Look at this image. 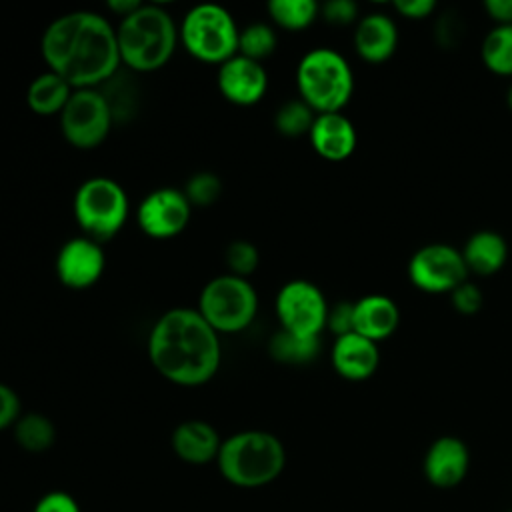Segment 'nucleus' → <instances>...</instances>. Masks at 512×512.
<instances>
[{
	"instance_id": "obj_15",
	"label": "nucleus",
	"mask_w": 512,
	"mask_h": 512,
	"mask_svg": "<svg viewBox=\"0 0 512 512\" xmlns=\"http://www.w3.org/2000/svg\"><path fill=\"white\" fill-rule=\"evenodd\" d=\"M468 466L470 452L464 440L456 436H440L428 446L422 470L432 486L448 490L466 478Z\"/></svg>"
},
{
	"instance_id": "obj_30",
	"label": "nucleus",
	"mask_w": 512,
	"mask_h": 512,
	"mask_svg": "<svg viewBox=\"0 0 512 512\" xmlns=\"http://www.w3.org/2000/svg\"><path fill=\"white\" fill-rule=\"evenodd\" d=\"M224 262L228 268V274L240 276V278H248L250 274L256 272L258 262H260V254L256 250V246L248 240H232L226 246L224 252Z\"/></svg>"
},
{
	"instance_id": "obj_29",
	"label": "nucleus",
	"mask_w": 512,
	"mask_h": 512,
	"mask_svg": "<svg viewBox=\"0 0 512 512\" xmlns=\"http://www.w3.org/2000/svg\"><path fill=\"white\" fill-rule=\"evenodd\" d=\"M182 192L188 198L190 206L208 208L220 198L222 182L214 172H196L188 178Z\"/></svg>"
},
{
	"instance_id": "obj_27",
	"label": "nucleus",
	"mask_w": 512,
	"mask_h": 512,
	"mask_svg": "<svg viewBox=\"0 0 512 512\" xmlns=\"http://www.w3.org/2000/svg\"><path fill=\"white\" fill-rule=\"evenodd\" d=\"M316 120V112L304 100H288L274 114V128L288 138L308 134Z\"/></svg>"
},
{
	"instance_id": "obj_38",
	"label": "nucleus",
	"mask_w": 512,
	"mask_h": 512,
	"mask_svg": "<svg viewBox=\"0 0 512 512\" xmlns=\"http://www.w3.org/2000/svg\"><path fill=\"white\" fill-rule=\"evenodd\" d=\"M484 8L492 20L500 24H512V0H486Z\"/></svg>"
},
{
	"instance_id": "obj_19",
	"label": "nucleus",
	"mask_w": 512,
	"mask_h": 512,
	"mask_svg": "<svg viewBox=\"0 0 512 512\" xmlns=\"http://www.w3.org/2000/svg\"><path fill=\"white\" fill-rule=\"evenodd\" d=\"M400 324V310L396 302L384 294H370L354 302V330L356 334L380 342L394 334Z\"/></svg>"
},
{
	"instance_id": "obj_37",
	"label": "nucleus",
	"mask_w": 512,
	"mask_h": 512,
	"mask_svg": "<svg viewBox=\"0 0 512 512\" xmlns=\"http://www.w3.org/2000/svg\"><path fill=\"white\" fill-rule=\"evenodd\" d=\"M394 8H396L404 18L422 20V18H428V16L434 12L436 2H434V0H396V2H394Z\"/></svg>"
},
{
	"instance_id": "obj_9",
	"label": "nucleus",
	"mask_w": 512,
	"mask_h": 512,
	"mask_svg": "<svg viewBox=\"0 0 512 512\" xmlns=\"http://www.w3.org/2000/svg\"><path fill=\"white\" fill-rule=\"evenodd\" d=\"M114 110L110 100L96 88L74 90L60 114L66 142L80 150L98 148L110 134Z\"/></svg>"
},
{
	"instance_id": "obj_3",
	"label": "nucleus",
	"mask_w": 512,
	"mask_h": 512,
	"mask_svg": "<svg viewBox=\"0 0 512 512\" xmlns=\"http://www.w3.org/2000/svg\"><path fill=\"white\" fill-rule=\"evenodd\" d=\"M178 38L170 12L156 4H140L116 28L120 62L134 72H154L166 66Z\"/></svg>"
},
{
	"instance_id": "obj_14",
	"label": "nucleus",
	"mask_w": 512,
	"mask_h": 512,
	"mask_svg": "<svg viewBox=\"0 0 512 512\" xmlns=\"http://www.w3.org/2000/svg\"><path fill=\"white\" fill-rule=\"evenodd\" d=\"M216 84L228 102L236 106H252L266 94L268 74L260 62L236 54L218 66Z\"/></svg>"
},
{
	"instance_id": "obj_24",
	"label": "nucleus",
	"mask_w": 512,
	"mask_h": 512,
	"mask_svg": "<svg viewBox=\"0 0 512 512\" xmlns=\"http://www.w3.org/2000/svg\"><path fill=\"white\" fill-rule=\"evenodd\" d=\"M268 352L276 362L282 364H308L312 362L320 352V338H302L284 330H278L272 334L268 342Z\"/></svg>"
},
{
	"instance_id": "obj_25",
	"label": "nucleus",
	"mask_w": 512,
	"mask_h": 512,
	"mask_svg": "<svg viewBox=\"0 0 512 512\" xmlns=\"http://www.w3.org/2000/svg\"><path fill=\"white\" fill-rule=\"evenodd\" d=\"M482 62L500 76H512V24L494 26L480 48Z\"/></svg>"
},
{
	"instance_id": "obj_8",
	"label": "nucleus",
	"mask_w": 512,
	"mask_h": 512,
	"mask_svg": "<svg viewBox=\"0 0 512 512\" xmlns=\"http://www.w3.org/2000/svg\"><path fill=\"white\" fill-rule=\"evenodd\" d=\"M196 310L218 334L242 332L256 318L258 294L248 278L222 274L202 288Z\"/></svg>"
},
{
	"instance_id": "obj_11",
	"label": "nucleus",
	"mask_w": 512,
	"mask_h": 512,
	"mask_svg": "<svg viewBox=\"0 0 512 512\" xmlns=\"http://www.w3.org/2000/svg\"><path fill=\"white\" fill-rule=\"evenodd\" d=\"M468 276L462 252L454 246L434 242L418 248L408 262L410 282L428 294L452 292Z\"/></svg>"
},
{
	"instance_id": "obj_31",
	"label": "nucleus",
	"mask_w": 512,
	"mask_h": 512,
	"mask_svg": "<svg viewBox=\"0 0 512 512\" xmlns=\"http://www.w3.org/2000/svg\"><path fill=\"white\" fill-rule=\"evenodd\" d=\"M450 298H452L454 310L460 314H476L482 308V300H484L478 286L468 280H464L460 286H456L450 292Z\"/></svg>"
},
{
	"instance_id": "obj_16",
	"label": "nucleus",
	"mask_w": 512,
	"mask_h": 512,
	"mask_svg": "<svg viewBox=\"0 0 512 512\" xmlns=\"http://www.w3.org/2000/svg\"><path fill=\"white\" fill-rule=\"evenodd\" d=\"M170 444L182 462L204 466L218 458L222 438L218 430L204 420H184L174 428Z\"/></svg>"
},
{
	"instance_id": "obj_2",
	"label": "nucleus",
	"mask_w": 512,
	"mask_h": 512,
	"mask_svg": "<svg viewBox=\"0 0 512 512\" xmlns=\"http://www.w3.org/2000/svg\"><path fill=\"white\" fill-rule=\"evenodd\" d=\"M148 358L172 384L202 386L220 368V338L196 308H172L154 322L148 334Z\"/></svg>"
},
{
	"instance_id": "obj_32",
	"label": "nucleus",
	"mask_w": 512,
	"mask_h": 512,
	"mask_svg": "<svg viewBox=\"0 0 512 512\" xmlns=\"http://www.w3.org/2000/svg\"><path fill=\"white\" fill-rule=\"evenodd\" d=\"M326 328L338 336L350 334L354 330V302H338L328 308Z\"/></svg>"
},
{
	"instance_id": "obj_13",
	"label": "nucleus",
	"mask_w": 512,
	"mask_h": 512,
	"mask_svg": "<svg viewBox=\"0 0 512 512\" xmlns=\"http://www.w3.org/2000/svg\"><path fill=\"white\" fill-rule=\"evenodd\" d=\"M56 276L70 290L94 286L106 268L102 244L82 236L64 242L56 254Z\"/></svg>"
},
{
	"instance_id": "obj_18",
	"label": "nucleus",
	"mask_w": 512,
	"mask_h": 512,
	"mask_svg": "<svg viewBox=\"0 0 512 512\" xmlns=\"http://www.w3.org/2000/svg\"><path fill=\"white\" fill-rule=\"evenodd\" d=\"M332 366L346 380H366L370 378L380 362L378 344L356 334L338 336L332 344Z\"/></svg>"
},
{
	"instance_id": "obj_22",
	"label": "nucleus",
	"mask_w": 512,
	"mask_h": 512,
	"mask_svg": "<svg viewBox=\"0 0 512 512\" xmlns=\"http://www.w3.org/2000/svg\"><path fill=\"white\" fill-rule=\"evenodd\" d=\"M72 92L74 88L64 78L46 70L44 74L36 76L30 82L26 92V102L30 110L38 116H54V114L60 116Z\"/></svg>"
},
{
	"instance_id": "obj_41",
	"label": "nucleus",
	"mask_w": 512,
	"mask_h": 512,
	"mask_svg": "<svg viewBox=\"0 0 512 512\" xmlns=\"http://www.w3.org/2000/svg\"><path fill=\"white\" fill-rule=\"evenodd\" d=\"M508 512H512V510H508Z\"/></svg>"
},
{
	"instance_id": "obj_12",
	"label": "nucleus",
	"mask_w": 512,
	"mask_h": 512,
	"mask_svg": "<svg viewBox=\"0 0 512 512\" xmlns=\"http://www.w3.org/2000/svg\"><path fill=\"white\" fill-rule=\"evenodd\" d=\"M192 206L182 190L166 186L156 188L142 198L136 210V222L140 230L156 240H168L178 236L190 220Z\"/></svg>"
},
{
	"instance_id": "obj_34",
	"label": "nucleus",
	"mask_w": 512,
	"mask_h": 512,
	"mask_svg": "<svg viewBox=\"0 0 512 512\" xmlns=\"http://www.w3.org/2000/svg\"><path fill=\"white\" fill-rule=\"evenodd\" d=\"M320 14L328 24L346 26L356 20L358 6L352 0H330L320 6Z\"/></svg>"
},
{
	"instance_id": "obj_26",
	"label": "nucleus",
	"mask_w": 512,
	"mask_h": 512,
	"mask_svg": "<svg viewBox=\"0 0 512 512\" xmlns=\"http://www.w3.org/2000/svg\"><path fill=\"white\" fill-rule=\"evenodd\" d=\"M268 14L276 26L296 32L318 18L320 6L314 0H272L268 2Z\"/></svg>"
},
{
	"instance_id": "obj_35",
	"label": "nucleus",
	"mask_w": 512,
	"mask_h": 512,
	"mask_svg": "<svg viewBox=\"0 0 512 512\" xmlns=\"http://www.w3.org/2000/svg\"><path fill=\"white\" fill-rule=\"evenodd\" d=\"M462 32H464V26L454 12H446L436 22V40L444 48H454L462 40Z\"/></svg>"
},
{
	"instance_id": "obj_40",
	"label": "nucleus",
	"mask_w": 512,
	"mask_h": 512,
	"mask_svg": "<svg viewBox=\"0 0 512 512\" xmlns=\"http://www.w3.org/2000/svg\"><path fill=\"white\" fill-rule=\"evenodd\" d=\"M506 104H508V108L512 110V84L508 86V92H506Z\"/></svg>"
},
{
	"instance_id": "obj_28",
	"label": "nucleus",
	"mask_w": 512,
	"mask_h": 512,
	"mask_svg": "<svg viewBox=\"0 0 512 512\" xmlns=\"http://www.w3.org/2000/svg\"><path fill=\"white\" fill-rule=\"evenodd\" d=\"M276 44H278V38L274 28L264 22H254L240 30L238 54L262 64V60L276 50Z\"/></svg>"
},
{
	"instance_id": "obj_6",
	"label": "nucleus",
	"mask_w": 512,
	"mask_h": 512,
	"mask_svg": "<svg viewBox=\"0 0 512 512\" xmlns=\"http://www.w3.org/2000/svg\"><path fill=\"white\" fill-rule=\"evenodd\" d=\"M72 212L84 236L104 244L126 224L128 196L116 180L94 176L78 186L72 200Z\"/></svg>"
},
{
	"instance_id": "obj_17",
	"label": "nucleus",
	"mask_w": 512,
	"mask_h": 512,
	"mask_svg": "<svg viewBox=\"0 0 512 512\" xmlns=\"http://www.w3.org/2000/svg\"><path fill=\"white\" fill-rule=\"evenodd\" d=\"M308 138L316 154L330 162L346 160L356 148L354 124L340 112L316 114Z\"/></svg>"
},
{
	"instance_id": "obj_1",
	"label": "nucleus",
	"mask_w": 512,
	"mask_h": 512,
	"mask_svg": "<svg viewBox=\"0 0 512 512\" xmlns=\"http://www.w3.org/2000/svg\"><path fill=\"white\" fill-rule=\"evenodd\" d=\"M40 52L48 70L74 90L96 88L112 78L122 64L116 28L104 16L88 10L52 20L42 34Z\"/></svg>"
},
{
	"instance_id": "obj_33",
	"label": "nucleus",
	"mask_w": 512,
	"mask_h": 512,
	"mask_svg": "<svg viewBox=\"0 0 512 512\" xmlns=\"http://www.w3.org/2000/svg\"><path fill=\"white\" fill-rule=\"evenodd\" d=\"M32 512H82L78 500L64 490H50L38 498Z\"/></svg>"
},
{
	"instance_id": "obj_36",
	"label": "nucleus",
	"mask_w": 512,
	"mask_h": 512,
	"mask_svg": "<svg viewBox=\"0 0 512 512\" xmlns=\"http://www.w3.org/2000/svg\"><path fill=\"white\" fill-rule=\"evenodd\" d=\"M20 418V398L4 382H0V432L14 426Z\"/></svg>"
},
{
	"instance_id": "obj_5",
	"label": "nucleus",
	"mask_w": 512,
	"mask_h": 512,
	"mask_svg": "<svg viewBox=\"0 0 512 512\" xmlns=\"http://www.w3.org/2000/svg\"><path fill=\"white\" fill-rule=\"evenodd\" d=\"M296 86L300 100L316 114L340 112L354 92V74L336 50L314 48L298 62Z\"/></svg>"
},
{
	"instance_id": "obj_7",
	"label": "nucleus",
	"mask_w": 512,
	"mask_h": 512,
	"mask_svg": "<svg viewBox=\"0 0 512 512\" xmlns=\"http://www.w3.org/2000/svg\"><path fill=\"white\" fill-rule=\"evenodd\" d=\"M186 52L206 64H224L238 54L240 30L232 14L218 4L190 8L178 30Z\"/></svg>"
},
{
	"instance_id": "obj_21",
	"label": "nucleus",
	"mask_w": 512,
	"mask_h": 512,
	"mask_svg": "<svg viewBox=\"0 0 512 512\" xmlns=\"http://www.w3.org/2000/svg\"><path fill=\"white\" fill-rule=\"evenodd\" d=\"M462 258L468 272L490 276L504 266L508 258V246L498 232L480 230L466 240L462 248Z\"/></svg>"
},
{
	"instance_id": "obj_20",
	"label": "nucleus",
	"mask_w": 512,
	"mask_h": 512,
	"mask_svg": "<svg viewBox=\"0 0 512 512\" xmlns=\"http://www.w3.org/2000/svg\"><path fill=\"white\" fill-rule=\"evenodd\" d=\"M398 44V30L390 16L372 12L356 24L354 48L366 62L378 64L388 60Z\"/></svg>"
},
{
	"instance_id": "obj_39",
	"label": "nucleus",
	"mask_w": 512,
	"mask_h": 512,
	"mask_svg": "<svg viewBox=\"0 0 512 512\" xmlns=\"http://www.w3.org/2000/svg\"><path fill=\"white\" fill-rule=\"evenodd\" d=\"M140 4H142V2H138V0H110V2H108V8H110L112 12H116L120 18H126V16L132 14Z\"/></svg>"
},
{
	"instance_id": "obj_10",
	"label": "nucleus",
	"mask_w": 512,
	"mask_h": 512,
	"mask_svg": "<svg viewBox=\"0 0 512 512\" xmlns=\"http://www.w3.org/2000/svg\"><path fill=\"white\" fill-rule=\"evenodd\" d=\"M328 308L322 290L308 280L286 282L274 300L280 330L302 338H320L326 328Z\"/></svg>"
},
{
	"instance_id": "obj_23",
	"label": "nucleus",
	"mask_w": 512,
	"mask_h": 512,
	"mask_svg": "<svg viewBox=\"0 0 512 512\" xmlns=\"http://www.w3.org/2000/svg\"><path fill=\"white\" fill-rule=\"evenodd\" d=\"M14 440L22 450L40 454L56 442V426L40 412H26L14 424Z\"/></svg>"
},
{
	"instance_id": "obj_4",
	"label": "nucleus",
	"mask_w": 512,
	"mask_h": 512,
	"mask_svg": "<svg viewBox=\"0 0 512 512\" xmlns=\"http://www.w3.org/2000/svg\"><path fill=\"white\" fill-rule=\"evenodd\" d=\"M216 466L236 488H262L284 472L286 448L272 432L242 430L222 440Z\"/></svg>"
}]
</instances>
